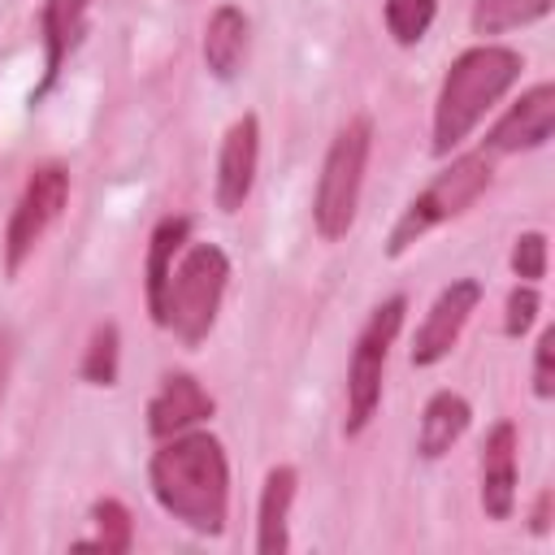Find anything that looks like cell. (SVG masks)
<instances>
[{"label": "cell", "instance_id": "obj_26", "mask_svg": "<svg viewBox=\"0 0 555 555\" xmlns=\"http://www.w3.org/2000/svg\"><path fill=\"white\" fill-rule=\"evenodd\" d=\"M9 364H13V347H9V334L0 330V403H4V382H9Z\"/></svg>", "mask_w": 555, "mask_h": 555}, {"label": "cell", "instance_id": "obj_6", "mask_svg": "<svg viewBox=\"0 0 555 555\" xmlns=\"http://www.w3.org/2000/svg\"><path fill=\"white\" fill-rule=\"evenodd\" d=\"M403 312H408V299L403 295H390L386 304H377L364 321V330L356 334V347H351V360H347V438H356L377 403H382V377H386V360H390V347L403 330Z\"/></svg>", "mask_w": 555, "mask_h": 555}, {"label": "cell", "instance_id": "obj_3", "mask_svg": "<svg viewBox=\"0 0 555 555\" xmlns=\"http://www.w3.org/2000/svg\"><path fill=\"white\" fill-rule=\"evenodd\" d=\"M225 282H230V256L217 243H186L178 251V260H173L156 325L173 330L186 347L204 343L208 330L217 325V312H221V299H225Z\"/></svg>", "mask_w": 555, "mask_h": 555}, {"label": "cell", "instance_id": "obj_11", "mask_svg": "<svg viewBox=\"0 0 555 555\" xmlns=\"http://www.w3.org/2000/svg\"><path fill=\"white\" fill-rule=\"evenodd\" d=\"M212 395L191 377V373H169L160 390L147 403V434L152 438H173L182 429H195L199 421L212 416Z\"/></svg>", "mask_w": 555, "mask_h": 555}, {"label": "cell", "instance_id": "obj_19", "mask_svg": "<svg viewBox=\"0 0 555 555\" xmlns=\"http://www.w3.org/2000/svg\"><path fill=\"white\" fill-rule=\"evenodd\" d=\"M434 13H438V0H382V17H386V30L399 48H412L425 39V30L434 26Z\"/></svg>", "mask_w": 555, "mask_h": 555}, {"label": "cell", "instance_id": "obj_22", "mask_svg": "<svg viewBox=\"0 0 555 555\" xmlns=\"http://www.w3.org/2000/svg\"><path fill=\"white\" fill-rule=\"evenodd\" d=\"M512 273L525 282H542L546 278V234L542 230H525L512 247Z\"/></svg>", "mask_w": 555, "mask_h": 555}, {"label": "cell", "instance_id": "obj_14", "mask_svg": "<svg viewBox=\"0 0 555 555\" xmlns=\"http://www.w3.org/2000/svg\"><path fill=\"white\" fill-rule=\"evenodd\" d=\"M247 43H251L247 13L238 4H217L208 26H204V65H208V74L230 82L247 61Z\"/></svg>", "mask_w": 555, "mask_h": 555}, {"label": "cell", "instance_id": "obj_9", "mask_svg": "<svg viewBox=\"0 0 555 555\" xmlns=\"http://www.w3.org/2000/svg\"><path fill=\"white\" fill-rule=\"evenodd\" d=\"M256 165H260V121L256 113H243L217 152V182H212V199L221 212H238L251 195L256 182Z\"/></svg>", "mask_w": 555, "mask_h": 555}, {"label": "cell", "instance_id": "obj_13", "mask_svg": "<svg viewBox=\"0 0 555 555\" xmlns=\"http://www.w3.org/2000/svg\"><path fill=\"white\" fill-rule=\"evenodd\" d=\"M87 9H91V0H43V17H39V26H43V78L30 91V104H39L52 91L61 65L78 48V39L87 30Z\"/></svg>", "mask_w": 555, "mask_h": 555}, {"label": "cell", "instance_id": "obj_8", "mask_svg": "<svg viewBox=\"0 0 555 555\" xmlns=\"http://www.w3.org/2000/svg\"><path fill=\"white\" fill-rule=\"evenodd\" d=\"M477 304H481V282L477 278H455L451 286H442L438 299L429 304L416 338H412V364L416 369L438 364L460 343V334H464L468 317L477 312Z\"/></svg>", "mask_w": 555, "mask_h": 555}, {"label": "cell", "instance_id": "obj_2", "mask_svg": "<svg viewBox=\"0 0 555 555\" xmlns=\"http://www.w3.org/2000/svg\"><path fill=\"white\" fill-rule=\"evenodd\" d=\"M520 69H525L520 52L503 43H477L460 52L434 100V152L438 156L455 152L481 126V117L516 87Z\"/></svg>", "mask_w": 555, "mask_h": 555}, {"label": "cell", "instance_id": "obj_1", "mask_svg": "<svg viewBox=\"0 0 555 555\" xmlns=\"http://www.w3.org/2000/svg\"><path fill=\"white\" fill-rule=\"evenodd\" d=\"M156 503L195 533L217 538L230 516V464L212 434L182 429L160 438V451L147 464Z\"/></svg>", "mask_w": 555, "mask_h": 555}, {"label": "cell", "instance_id": "obj_17", "mask_svg": "<svg viewBox=\"0 0 555 555\" xmlns=\"http://www.w3.org/2000/svg\"><path fill=\"white\" fill-rule=\"evenodd\" d=\"M186 234H191V221L186 217H165L152 230V243H147V312H152V321L160 317L165 286H169V273H173L178 251L186 247Z\"/></svg>", "mask_w": 555, "mask_h": 555}, {"label": "cell", "instance_id": "obj_16", "mask_svg": "<svg viewBox=\"0 0 555 555\" xmlns=\"http://www.w3.org/2000/svg\"><path fill=\"white\" fill-rule=\"evenodd\" d=\"M468 421H473V408H468L464 395H455V390L429 395V403H425V412H421V429H416V451H421L425 460L447 455V451L464 438Z\"/></svg>", "mask_w": 555, "mask_h": 555}, {"label": "cell", "instance_id": "obj_25", "mask_svg": "<svg viewBox=\"0 0 555 555\" xmlns=\"http://www.w3.org/2000/svg\"><path fill=\"white\" fill-rule=\"evenodd\" d=\"M546 525H551V490H542L533 503V533H546Z\"/></svg>", "mask_w": 555, "mask_h": 555}, {"label": "cell", "instance_id": "obj_18", "mask_svg": "<svg viewBox=\"0 0 555 555\" xmlns=\"http://www.w3.org/2000/svg\"><path fill=\"white\" fill-rule=\"evenodd\" d=\"M551 13V0H473V35H503Z\"/></svg>", "mask_w": 555, "mask_h": 555}, {"label": "cell", "instance_id": "obj_4", "mask_svg": "<svg viewBox=\"0 0 555 555\" xmlns=\"http://www.w3.org/2000/svg\"><path fill=\"white\" fill-rule=\"evenodd\" d=\"M369 152H373V117H351L334 139L330 152L321 160L317 173V191H312V225L325 243H338L351 225H356V208H360V191H364V169H369Z\"/></svg>", "mask_w": 555, "mask_h": 555}, {"label": "cell", "instance_id": "obj_15", "mask_svg": "<svg viewBox=\"0 0 555 555\" xmlns=\"http://www.w3.org/2000/svg\"><path fill=\"white\" fill-rule=\"evenodd\" d=\"M299 473L291 464L269 468L264 490H260V512H256V551L260 555H282L291 546V503H295Z\"/></svg>", "mask_w": 555, "mask_h": 555}, {"label": "cell", "instance_id": "obj_21", "mask_svg": "<svg viewBox=\"0 0 555 555\" xmlns=\"http://www.w3.org/2000/svg\"><path fill=\"white\" fill-rule=\"evenodd\" d=\"M117 356H121V351H117V325L104 321V325H95L78 373H82L91 386H113V382H117Z\"/></svg>", "mask_w": 555, "mask_h": 555}, {"label": "cell", "instance_id": "obj_7", "mask_svg": "<svg viewBox=\"0 0 555 555\" xmlns=\"http://www.w3.org/2000/svg\"><path fill=\"white\" fill-rule=\"evenodd\" d=\"M65 204H69V169L56 165V160L39 165L26 178V186H22V195L9 212V225H4V273L9 278L22 273V264L35 256L43 234L61 221Z\"/></svg>", "mask_w": 555, "mask_h": 555}, {"label": "cell", "instance_id": "obj_10", "mask_svg": "<svg viewBox=\"0 0 555 555\" xmlns=\"http://www.w3.org/2000/svg\"><path fill=\"white\" fill-rule=\"evenodd\" d=\"M551 126H555V87L551 82H538L529 87L499 121L494 130L486 134V152L490 156H503V152H533L551 139Z\"/></svg>", "mask_w": 555, "mask_h": 555}, {"label": "cell", "instance_id": "obj_12", "mask_svg": "<svg viewBox=\"0 0 555 555\" xmlns=\"http://www.w3.org/2000/svg\"><path fill=\"white\" fill-rule=\"evenodd\" d=\"M481 507L490 520H507L516 507V425L494 421L481 442Z\"/></svg>", "mask_w": 555, "mask_h": 555}, {"label": "cell", "instance_id": "obj_23", "mask_svg": "<svg viewBox=\"0 0 555 555\" xmlns=\"http://www.w3.org/2000/svg\"><path fill=\"white\" fill-rule=\"evenodd\" d=\"M533 317H538V291H533V282H525V286H516V291L507 295L503 330H507L512 338H520V334L533 325Z\"/></svg>", "mask_w": 555, "mask_h": 555}, {"label": "cell", "instance_id": "obj_5", "mask_svg": "<svg viewBox=\"0 0 555 555\" xmlns=\"http://www.w3.org/2000/svg\"><path fill=\"white\" fill-rule=\"evenodd\" d=\"M490 178H494V156H490L486 147L455 156V160H451L442 173H434V182L399 212V221H395V230H390V238H386V256H403V251H408L416 238H425L434 225H442V221L460 217L464 208H473V204L486 195Z\"/></svg>", "mask_w": 555, "mask_h": 555}, {"label": "cell", "instance_id": "obj_20", "mask_svg": "<svg viewBox=\"0 0 555 555\" xmlns=\"http://www.w3.org/2000/svg\"><path fill=\"white\" fill-rule=\"evenodd\" d=\"M91 520H95V538H82L78 546H95V551H108V555L130 551L134 525H130V512L117 499H95L91 503Z\"/></svg>", "mask_w": 555, "mask_h": 555}, {"label": "cell", "instance_id": "obj_24", "mask_svg": "<svg viewBox=\"0 0 555 555\" xmlns=\"http://www.w3.org/2000/svg\"><path fill=\"white\" fill-rule=\"evenodd\" d=\"M551 356H555V330H542V334H538V347H533V395H538V399H551V395H555Z\"/></svg>", "mask_w": 555, "mask_h": 555}]
</instances>
